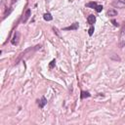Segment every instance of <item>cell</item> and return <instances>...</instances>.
Here are the masks:
<instances>
[{
  "label": "cell",
  "instance_id": "cell-1",
  "mask_svg": "<svg viewBox=\"0 0 125 125\" xmlns=\"http://www.w3.org/2000/svg\"><path fill=\"white\" fill-rule=\"evenodd\" d=\"M118 44L120 48H123L125 46V22L122 24L120 32H119V40H118Z\"/></svg>",
  "mask_w": 125,
  "mask_h": 125
},
{
  "label": "cell",
  "instance_id": "cell-2",
  "mask_svg": "<svg viewBox=\"0 0 125 125\" xmlns=\"http://www.w3.org/2000/svg\"><path fill=\"white\" fill-rule=\"evenodd\" d=\"M40 47H41L40 45H37V46H35L34 48H31V47H30V48L26 49L25 51H23L22 53H21V54H20V56L18 57V59L16 60V62H16V63H18V62H20V60H21V59H22V57H24V56H25V54H27L28 52H31V51H36L37 49H40Z\"/></svg>",
  "mask_w": 125,
  "mask_h": 125
},
{
  "label": "cell",
  "instance_id": "cell-3",
  "mask_svg": "<svg viewBox=\"0 0 125 125\" xmlns=\"http://www.w3.org/2000/svg\"><path fill=\"white\" fill-rule=\"evenodd\" d=\"M20 36H21V34H20V32H19V31H16V32L14 33V36H13V38H12V40H11L12 45L16 46V45H18V44H19Z\"/></svg>",
  "mask_w": 125,
  "mask_h": 125
},
{
  "label": "cell",
  "instance_id": "cell-4",
  "mask_svg": "<svg viewBox=\"0 0 125 125\" xmlns=\"http://www.w3.org/2000/svg\"><path fill=\"white\" fill-rule=\"evenodd\" d=\"M112 6L114 8H118V9H123L125 7V1L124 0H116L114 2H112Z\"/></svg>",
  "mask_w": 125,
  "mask_h": 125
},
{
  "label": "cell",
  "instance_id": "cell-5",
  "mask_svg": "<svg viewBox=\"0 0 125 125\" xmlns=\"http://www.w3.org/2000/svg\"><path fill=\"white\" fill-rule=\"evenodd\" d=\"M30 16H31V11H30V9H27V10L25 11V13L23 14V16H22L21 22H22V23H25V22L27 21V20L29 19Z\"/></svg>",
  "mask_w": 125,
  "mask_h": 125
},
{
  "label": "cell",
  "instance_id": "cell-6",
  "mask_svg": "<svg viewBox=\"0 0 125 125\" xmlns=\"http://www.w3.org/2000/svg\"><path fill=\"white\" fill-rule=\"evenodd\" d=\"M78 26H79L78 22H73L71 25L64 27V28H63V30H76V29L78 28Z\"/></svg>",
  "mask_w": 125,
  "mask_h": 125
},
{
  "label": "cell",
  "instance_id": "cell-7",
  "mask_svg": "<svg viewBox=\"0 0 125 125\" xmlns=\"http://www.w3.org/2000/svg\"><path fill=\"white\" fill-rule=\"evenodd\" d=\"M87 21H88V23H89L90 25H93V24L96 22V17H95L94 15H89V16L87 17Z\"/></svg>",
  "mask_w": 125,
  "mask_h": 125
},
{
  "label": "cell",
  "instance_id": "cell-8",
  "mask_svg": "<svg viewBox=\"0 0 125 125\" xmlns=\"http://www.w3.org/2000/svg\"><path fill=\"white\" fill-rule=\"evenodd\" d=\"M46 104H47V99H46L45 97H42L41 100L38 101V106H39L40 108H43V107L46 105Z\"/></svg>",
  "mask_w": 125,
  "mask_h": 125
},
{
  "label": "cell",
  "instance_id": "cell-9",
  "mask_svg": "<svg viewBox=\"0 0 125 125\" xmlns=\"http://www.w3.org/2000/svg\"><path fill=\"white\" fill-rule=\"evenodd\" d=\"M86 7H88V8H91V9H97L98 8V3L97 2H94V1H92V2H89V3H87L86 5H85Z\"/></svg>",
  "mask_w": 125,
  "mask_h": 125
},
{
  "label": "cell",
  "instance_id": "cell-10",
  "mask_svg": "<svg viewBox=\"0 0 125 125\" xmlns=\"http://www.w3.org/2000/svg\"><path fill=\"white\" fill-rule=\"evenodd\" d=\"M106 16L107 17H115V16H117V11L114 9H110L106 12Z\"/></svg>",
  "mask_w": 125,
  "mask_h": 125
},
{
  "label": "cell",
  "instance_id": "cell-11",
  "mask_svg": "<svg viewBox=\"0 0 125 125\" xmlns=\"http://www.w3.org/2000/svg\"><path fill=\"white\" fill-rule=\"evenodd\" d=\"M90 96H91V94L88 91H81V93H80V99L81 100H83L85 98H89Z\"/></svg>",
  "mask_w": 125,
  "mask_h": 125
},
{
  "label": "cell",
  "instance_id": "cell-12",
  "mask_svg": "<svg viewBox=\"0 0 125 125\" xmlns=\"http://www.w3.org/2000/svg\"><path fill=\"white\" fill-rule=\"evenodd\" d=\"M43 19H44L45 21H50L53 20V17H52V15H51L50 13H45V14L43 15Z\"/></svg>",
  "mask_w": 125,
  "mask_h": 125
},
{
  "label": "cell",
  "instance_id": "cell-13",
  "mask_svg": "<svg viewBox=\"0 0 125 125\" xmlns=\"http://www.w3.org/2000/svg\"><path fill=\"white\" fill-rule=\"evenodd\" d=\"M55 65H56V60H53V61L50 62V64H49V68H50V69H52Z\"/></svg>",
  "mask_w": 125,
  "mask_h": 125
},
{
  "label": "cell",
  "instance_id": "cell-14",
  "mask_svg": "<svg viewBox=\"0 0 125 125\" xmlns=\"http://www.w3.org/2000/svg\"><path fill=\"white\" fill-rule=\"evenodd\" d=\"M88 33H89V35H90V36H92V35H93V33H94V26H93V25H91V27L89 28Z\"/></svg>",
  "mask_w": 125,
  "mask_h": 125
},
{
  "label": "cell",
  "instance_id": "cell-15",
  "mask_svg": "<svg viewBox=\"0 0 125 125\" xmlns=\"http://www.w3.org/2000/svg\"><path fill=\"white\" fill-rule=\"evenodd\" d=\"M103 8H104V7H103L102 5H99V6H98V8L96 9V11H97L98 13H100V12H102V10H103Z\"/></svg>",
  "mask_w": 125,
  "mask_h": 125
},
{
  "label": "cell",
  "instance_id": "cell-16",
  "mask_svg": "<svg viewBox=\"0 0 125 125\" xmlns=\"http://www.w3.org/2000/svg\"><path fill=\"white\" fill-rule=\"evenodd\" d=\"M111 22H112V23H113V25H115V26H118V25H119V24H118V22H117L116 21H114V20H112V21H111Z\"/></svg>",
  "mask_w": 125,
  "mask_h": 125
}]
</instances>
